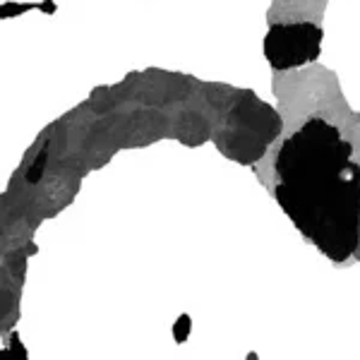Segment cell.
I'll use <instances>...</instances> for the list:
<instances>
[{"instance_id": "cell-1", "label": "cell", "mask_w": 360, "mask_h": 360, "mask_svg": "<svg viewBox=\"0 0 360 360\" xmlns=\"http://www.w3.org/2000/svg\"><path fill=\"white\" fill-rule=\"evenodd\" d=\"M351 144L334 125L310 120L278 154V202L295 226L332 259H344L358 240L360 168Z\"/></svg>"}, {"instance_id": "cell-2", "label": "cell", "mask_w": 360, "mask_h": 360, "mask_svg": "<svg viewBox=\"0 0 360 360\" xmlns=\"http://www.w3.org/2000/svg\"><path fill=\"white\" fill-rule=\"evenodd\" d=\"M319 29L312 25L274 27L266 37V56L276 68H295L312 60L319 51Z\"/></svg>"}]
</instances>
